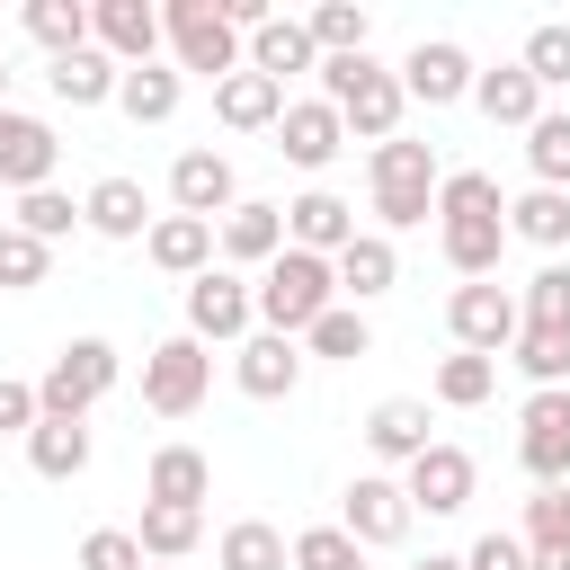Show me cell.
I'll use <instances>...</instances> for the list:
<instances>
[{
    "label": "cell",
    "mask_w": 570,
    "mask_h": 570,
    "mask_svg": "<svg viewBox=\"0 0 570 570\" xmlns=\"http://www.w3.org/2000/svg\"><path fill=\"white\" fill-rule=\"evenodd\" d=\"M338 312V267L312 258V249H276L258 267V330L276 338H312V321Z\"/></svg>",
    "instance_id": "cell-1"
},
{
    "label": "cell",
    "mask_w": 570,
    "mask_h": 570,
    "mask_svg": "<svg viewBox=\"0 0 570 570\" xmlns=\"http://www.w3.org/2000/svg\"><path fill=\"white\" fill-rule=\"evenodd\" d=\"M321 98H330L338 125L365 134V142H392V134H401V107H410L401 71H383L374 53H338V62H321Z\"/></svg>",
    "instance_id": "cell-2"
},
{
    "label": "cell",
    "mask_w": 570,
    "mask_h": 570,
    "mask_svg": "<svg viewBox=\"0 0 570 570\" xmlns=\"http://www.w3.org/2000/svg\"><path fill=\"white\" fill-rule=\"evenodd\" d=\"M365 178H374V214H383V240L392 232H410V223H428L436 214V187H445V169H436V151L428 142H374V160H365Z\"/></svg>",
    "instance_id": "cell-3"
},
{
    "label": "cell",
    "mask_w": 570,
    "mask_h": 570,
    "mask_svg": "<svg viewBox=\"0 0 570 570\" xmlns=\"http://www.w3.org/2000/svg\"><path fill=\"white\" fill-rule=\"evenodd\" d=\"M160 36H169V62H178V71H205L214 89H223L232 71H249V36H240L214 0H169V9H160Z\"/></svg>",
    "instance_id": "cell-4"
},
{
    "label": "cell",
    "mask_w": 570,
    "mask_h": 570,
    "mask_svg": "<svg viewBox=\"0 0 570 570\" xmlns=\"http://www.w3.org/2000/svg\"><path fill=\"white\" fill-rule=\"evenodd\" d=\"M116 383H125V356L107 338H62L53 365L36 374V401H45V419H89Z\"/></svg>",
    "instance_id": "cell-5"
},
{
    "label": "cell",
    "mask_w": 570,
    "mask_h": 570,
    "mask_svg": "<svg viewBox=\"0 0 570 570\" xmlns=\"http://www.w3.org/2000/svg\"><path fill=\"white\" fill-rule=\"evenodd\" d=\"M205 392H214V356H205V338H160L151 356H142V410H160V419H187V410H205Z\"/></svg>",
    "instance_id": "cell-6"
},
{
    "label": "cell",
    "mask_w": 570,
    "mask_h": 570,
    "mask_svg": "<svg viewBox=\"0 0 570 570\" xmlns=\"http://www.w3.org/2000/svg\"><path fill=\"white\" fill-rule=\"evenodd\" d=\"M445 330H454V347H472V356H508L517 330H525V303H517L499 276H481V285H454Z\"/></svg>",
    "instance_id": "cell-7"
},
{
    "label": "cell",
    "mask_w": 570,
    "mask_h": 570,
    "mask_svg": "<svg viewBox=\"0 0 570 570\" xmlns=\"http://www.w3.org/2000/svg\"><path fill=\"white\" fill-rule=\"evenodd\" d=\"M338 525H347L365 552H392V543H410L419 508H410V490H401L392 472H356V481H347V499H338Z\"/></svg>",
    "instance_id": "cell-8"
},
{
    "label": "cell",
    "mask_w": 570,
    "mask_h": 570,
    "mask_svg": "<svg viewBox=\"0 0 570 570\" xmlns=\"http://www.w3.org/2000/svg\"><path fill=\"white\" fill-rule=\"evenodd\" d=\"M258 330V285H240L232 267H205L196 285H187V338H249Z\"/></svg>",
    "instance_id": "cell-9"
},
{
    "label": "cell",
    "mask_w": 570,
    "mask_h": 570,
    "mask_svg": "<svg viewBox=\"0 0 570 570\" xmlns=\"http://www.w3.org/2000/svg\"><path fill=\"white\" fill-rule=\"evenodd\" d=\"M472 481H481V463H472L463 445H445V436L401 472V490H410L419 517H463V508H472Z\"/></svg>",
    "instance_id": "cell-10"
},
{
    "label": "cell",
    "mask_w": 570,
    "mask_h": 570,
    "mask_svg": "<svg viewBox=\"0 0 570 570\" xmlns=\"http://www.w3.org/2000/svg\"><path fill=\"white\" fill-rule=\"evenodd\" d=\"M89 45L107 53V62H125V71H142V62H160V9L151 0H98L89 9Z\"/></svg>",
    "instance_id": "cell-11"
},
{
    "label": "cell",
    "mask_w": 570,
    "mask_h": 570,
    "mask_svg": "<svg viewBox=\"0 0 570 570\" xmlns=\"http://www.w3.org/2000/svg\"><path fill=\"white\" fill-rule=\"evenodd\" d=\"M472 53L454 45V36H419L410 53H401V89L419 98V107H454V98H472Z\"/></svg>",
    "instance_id": "cell-12"
},
{
    "label": "cell",
    "mask_w": 570,
    "mask_h": 570,
    "mask_svg": "<svg viewBox=\"0 0 570 570\" xmlns=\"http://www.w3.org/2000/svg\"><path fill=\"white\" fill-rule=\"evenodd\" d=\"M53 160H62L53 125H45V116H18V107H0V187L36 196V187H53Z\"/></svg>",
    "instance_id": "cell-13"
},
{
    "label": "cell",
    "mask_w": 570,
    "mask_h": 570,
    "mask_svg": "<svg viewBox=\"0 0 570 570\" xmlns=\"http://www.w3.org/2000/svg\"><path fill=\"white\" fill-rule=\"evenodd\" d=\"M232 383H240L249 401H285V392L303 383V338H276V330H249V338L232 347Z\"/></svg>",
    "instance_id": "cell-14"
},
{
    "label": "cell",
    "mask_w": 570,
    "mask_h": 570,
    "mask_svg": "<svg viewBox=\"0 0 570 570\" xmlns=\"http://www.w3.org/2000/svg\"><path fill=\"white\" fill-rule=\"evenodd\" d=\"M276 151H285L294 169H330V160L347 151V125H338V107H330V98H294V107L276 116Z\"/></svg>",
    "instance_id": "cell-15"
},
{
    "label": "cell",
    "mask_w": 570,
    "mask_h": 570,
    "mask_svg": "<svg viewBox=\"0 0 570 570\" xmlns=\"http://www.w3.org/2000/svg\"><path fill=\"white\" fill-rule=\"evenodd\" d=\"M169 205H178V214H196V223L232 214V205H240L232 160H223V151H178V160H169Z\"/></svg>",
    "instance_id": "cell-16"
},
{
    "label": "cell",
    "mask_w": 570,
    "mask_h": 570,
    "mask_svg": "<svg viewBox=\"0 0 570 570\" xmlns=\"http://www.w3.org/2000/svg\"><path fill=\"white\" fill-rule=\"evenodd\" d=\"M347 240H356V205H347V196H330V187H303V196L285 205V249L338 258Z\"/></svg>",
    "instance_id": "cell-17"
},
{
    "label": "cell",
    "mask_w": 570,
    "mask_h": 570,
    "mask_svg": "<svg viewBox=\"0 0 570 570\" xmlns=\"http://www.w3.org/2000/svg\"><path fill=\"white\" fill-rule=\"evenodd\" d=\"M80 223H89L98 240H151V196H142V178H98V187L80 196Z\"/></svg>",
    "instance_id": "cell-18"
},
{
    "label": "cell",
    "mask_w": 570,
    "mask_h": 570,
    "mask_svg": "<svg viewBox=\"0 0 570 570\" xmlns=\"http://www.w3.org/2000/svg\"><path fill=\"white\" fill-rule=\"evenodd\" d=\"M436 249L463 285L499 276V249H508V214H463V223H436Z\"/></svg>",
    "instance_id": "cell-19"
},
{
    "label": "cell",
    "mask_w": 570,
    "mask_h": 570,
    "mask_svg": "<svg viewBox=\"0 0 570 570\" xmlns=\"http://www.w3.org/2000/svg\"><path fill=\"white\" fill-rule=\"evenodd\" d=\"M214 240H223L214 223H196V214H160L151 240H142V258H151L160 276H187V285H196V276L214 267Z\"/></svg>",
    "instance_id": "cell-20"
},
{
    "label": "cell",
    "mask_w": 570,
    "mask_h": 570,
    "mask_svg": "<svg viewBox=\"0 0 570 570\" xmlns=\"http://www.w3.org/2000/svg\"><path fill=\"white\" fill-rule=\"evenodd\" d=\"M428 445H436V436H428V401H374V410H365V454H374V463H401V472H410Z\"/></svg>",
    "instance_id": "cell-21"
},
{
    "label": "cell",
    "mask_w": 570,
    "mask_h": 570,
    "mask_svg": "<svg viewBox=\"0 0 570 570\" xmlns=\"http://www.w3.org/2000/svg\"><path fill=\"white\" fill-rule=\"evenodd\" d=\"M45 89H53L62 107H107V98L125 89V62H107L98 45H80V53H53V62H45Z\"/></svg>",
    "instance_id": "cell-22"
},
{
    "label": "cell",
    "mask_w": 570,
    "mask_h": 570,
    "mask_svg": "<svg viewBox=\"0 0 570 570\" xmlns=\"http://www.w3.org/2000/svg\"><path fill=\"white\" fill-rule=\"evenodd\" d=\"M285 107H294V98H285V80H267V71H232V80L214 89V116H223L232 134H276Z\"/></svg>",
    "instance_id": "cell-23"
},
{
    "label": "cell",
    "mask_w": 570,
    "mask_h": 570,
    "mask_svg": "<svg viewBox=\"0 0 570 570\" xmlns=\"http://www.w3.org/2000/svg\"><path fill=\"white\" fill-rule=\"evenodd\" d=\"M276 249H285V205L240 196V205L223 214V258H232V267H267Z\"/></svg>",
    "instance_id": "cell-24"
},
{
    "label": "cell",
    "mask_w": 570,
    "mask_h": 570,
    "mask_svg": "<svg viewBox=\"0 0 570 570\" xmlns=\"http://www.w3.org/2000/svg\"><path fill=\"white\" fill-rule=\"evenodd\" d=\"M330 267H338V294H347L356 312H365L374 294H392V285H401V249H392L383 232H356V240H347Z\"/></svg>",
    "instance_id": "cell-25"
},
{
    "label": "cell",
    "mask_w": 570,
    "mask_h": 570,
    "mask_svg": "<svg viewBox=\"0 0 570 570\" xmlns=\"http://www.w3.org/2000/svg\"><path fill=\"white\" fill-rule=\"evenodd\" d=\"M205 490H214V463L196 445H160L142 472V499H160V508H205Z\"/></svg>",
    "instance_id": "cell-26"
},
{
    "label": "cell",
    "mask_w": 570,
    "mask_h": 570,
    "mask_svg": "<svg viewBox=\"0 0 570 570\" xmlns=\"http://www.w3.org/2000/svg\"><path fill=\"white\" fill-rule=\"evenodd\" d=\"M472 98H481V116H490V125H517V134L543 116V89H534V71H525V62L481 71V80H472Z\"/></svg>",
    "instance_id": "cell-27"
},
{
    "label": "cell",
    "mask_w": 570,
    "mask_h": 570,
    "mask_svg": "<svg viewBox=\"0 0 570 570\" xmlns=\"http://www.w3.org/2000/svg\"><path fill=\"white\" fill-rule=\"evenodd\" d=\"M249 71H267V80H285V71H321L312 27H303V18H267V27L249 36Z\"/></svg>",
    "instance_id": "cell-28"
},
{
    "label": "cell",
    "mask_w": 570,
    "mask_h": 570,
    "mask_svg": "<svg viewBox=\"0 0 570 570\" xmlns=\"http://www.w3.org/2000/svg\"><path fill=\"white\" fill-rule=\"evenodd\" d=\"M178 98H187V71H178V62H142V71H125V89H116V107H125L134 125H169Z\"/></svg>",
    "instance_id": "cell-29"
},
{
    "label": "cell",
    "mask_w": 570,
    "mask_h": 570,
    "mask_svg": "<svg viewBox=\"0 0 570 570\" xmlns=\"http://www.w3.org/2000/svg\"><path fill=\"white\" fill-rule=\"evenodd\" d=\"M27 463H36L45 481H80V472H89V419H36Z\"/></svg>",
    "instance_id": "cell-30"
},
{
    "label": "cell",
    "mask_w": 570,
    "mask_h": 570,
    "mask_svg": "<svg viewBox=\"0 0 570 570\" xmlns=\"http://www.w3.org/2000/svg\"><path fill=\"white\" fill-rule=\"evenodd\" d=\"M196 534H205V508H160V499H142V525H134L142 561H187Z\"/></svg>",
    "instance_id": "cell-31"
},
{
    "label": "cell",
    "mask_w": 570,
    "mask_h": 570,
    "mask_svg": "<svg viewBox=\"0 0 570 570\" xmlns=\"http://www.w3.org/2000/svg\"><path fill=\"white\" fill-rule=\"evenodd\" d=\"M508 240H534V249H570V196L561 187H525L508 205Z\"/></svg>",
    "instance_id": "cell-32"
},
{
    "label": "cell",
    "mask_w": 570,
    "mask_h": 570,
    "mask_svg": "<svg viewBox=\"0 0 570 570\" xmlns=\"http://www.w3.org/2000/svg\"><path fill=\"white\" fill-rule=\"evenodd\" d=\"M214 561H223V570H294V543H285L267 517H240V525H223Z\"/></svg>",
    "instance_id": "cell-33"
},
{
    "label": "cell",
    "mask_w": 570,
    "mask_h": 570,
    "mask_svg": "<svg viewBox=\"0 0 570 570\" xmlns=\"http://www.w3.org/2000/svg\"><path fill=\"white\" fill-rule=\"evenodd\" d=\"M499 392V356H472V347H454L445 365H436V401L445 410H481Z\"/></svg>",
    "instance_id": "cell-34"
},
{
    "label": "cell",
    "mask_w": 570,
    "mask_h": 570,
    "mask_svg": "<svg viewBox=\"0 0 570 570\" xmlns=\"http://www.w3.org/2000/svg\"><path fill=\"white\" fill-rule=\"evenodd\" d=\"M303 27H312V45H321V62H338V53H365V36H374V18H365L356 0H321Z\"/></svg>",
    "instance_id": "cell-35"
},
{
    "label": "cell",
    "mask_w": 570,
    "mask_h": 570,
    "mask_svg": "<svg viewBox=\"0 0 570 570\" xmlns=\"http://www.w3.org/2000/svg\"><path fill=\"white\" fill-rule=\"evenodd\" d=\"M312 356H330V365H356V356H374V330H365V312L356 303H338V312H321L312 321V338H303Z\"/></svg>",
    "instance_id": "cell-36"
},
{
    "label": "cell",
    "mask_w": 570,
    "mask_h": 570,
    "mask_svg": "<svg viewBox=\"0 0 570 570\" xmlns=\"http://www.w3.org/2000/svg\"><path fill=\"white\" fill-rule=\"evenodd\" d=\"M508 356H517V374H525L534 392H561V383H570V338H561V330H517Z\"/></svg>",
    "instance_id": "cell-37"
},
{
    "label": "cell",
    "mask_w": 570,
    "mask_h": 570,
    "mask_svg": "<svg viewBox=\"0 0 570 570\" xmlns=\"http://www.w3.org/2000/svg\"><path fill=\"white\" fill-rule=\"evenodd\" d=\"M53 276V249L36 240V232H18V223H0V294H36Z\"/></svg>",
    "instance_id": "cell-38"
},
{
    "label": "cell",
    "mask_w": 570,
    "mask_h": 570,
    "mask_svg": "<svg viewBox=\"0 0 570 570\" xmlns=\"http://www.w3.org/2000/svg\"><path fill=\"white\" fill-rule=\"evenodd\" d=\"M525 169H534V187L570 196V116H534L525 125Z\"/></svg>",
    "instance_id": "cell-39"
},
{
    "label": "cell",
    "mask_w": 570,
    "mask_h": 570,
    "mask_svg": "<svg viewBox=\"0 0 570 570\" xmlns=\"http://www.w3.org/2000/svg\"><path fill=\"white\" fill-rule=\"evenodd\" d=\"M27 36H36L45 53H80V45H89V9H80V0H27Z\"/></svg>",
    "instance_id": "cell-40"
},
{
    "label": "cell",
    "mask_w": 570,
    "mask_h": 570,
    "mask_svg": "<svg viewBox=\"0 0 570 570\" xmlns=\"http://www.w3.org/2000/svg\"><path fill=\"white\" fill-rule=\"evenodd\" d=\"M463 214H508V196H499L490 169H445V187H436V223H463Z\"/></svg>",
    "instance_id": "cell-41"
},
{
    "label": "cell",
    "mask_w": 570,
    "mask_h": 570,
    "mask_svg": "<svg viewBox=\"0 0 570 570\" xmlns=\"http://www.w3.org/2000/svg\"><path fill=\"white\" fill-rule=\"evenodd\" d=\"M517 463L534 490H570V428H525L517 436Z\"/></svg>",
    "instance_id": "cell-42"
},
{
    "label": "cell",
    "mask_w": 570,
    "mask_h": 570,
    "mask_svg": "<svg viewBox=\"0 0 570 570\" xmlns=\"http://www.w3.org/2000/svg\"><path fill=\"white\" fill-rule=\"evenodd\" d=\"M294 570H374V561H365V543L347 525H303L294 534Z\"/></svg>",
    "instance_id": "cell-43"
},
{
    "label": "cell",
    "mask_w": 570,
    "mask_h": 570,
    "mask_svg": "<svg viewBox=\"0 0 570 570\" xmlns=\"http://www.w3.org/2000/svg\"><path fill=\"white\" fill-rule=\"evenodd\" d=\"M517 62L534 71V89H570V27H561V18L525 27V53H517Z\"/></svg>",
    "instance_id": "cell-44"
},
{
    "label": "cell",
    "mask_w": 570,
    "mask_h": 570,
    "mask_svg": "<svg viewBox=\"0 0 570 570\" xmlns=\"http://www.w3.org/2000/svg\"><path fill=\"white\" fill-rule=\"evenodd\" d=\"M517 303H525V330H561V338H570V267H561V258L534 267V285H525Z\"/></svg>",
    "instance_id": "cell-45"
},
{
    "label": "cell",
    "mask_w": 570,
    "mask_h": 570,
    "mask_svg": "<svg viewBox=\"0 0 570 570\" xmlns=\"http://www.w3.org/2000/svg\"><path fill=\"white\" fill-rule=\"evenodd\" d=\"M9 223H18V232H36V240L53 249V240H62L71 223H80V205H71L62 187H36V196H18V214H9Z\"/></svg>",
    "instance_id": "cell-46"
},
{
    "label": "cell",
    "mask_w": 570,
    "mask_h": 570,
    "mask_svg": "<svg viewBox=\"0 0 570 570\" xmlns=\"http://www.w3.org/2000/svg\"><path fill=\"white\" fill-rule=\"evenodd\" d=\"M80 570H151V561H142L134 525H89L80 534Z\"/></svg>",
    "instance_id": "cell-47"
},
{
    "label": "cell",
    "mask_w": 570,
    "mask_h": 570,
    "mask_svg": "<svg viewBox=\"0 0 570 570\" xmlns=\"http://www.w3.org/2000/svg\"><path fill=\"white\" fill-rule=\"evenodd\" d=\"M543 543H570V490H534L525 499V552Z\"/></svg>",
    "instance_id": "cell-48"
},
{
    "label": "cell",
    "mask_w": 570,
    "mask_h": 570,
    "mask_svg": "<svg viewBox=\"0 0 570 570\" xmlns=\"http://www.w3.org/2000/svg\"><path fill=\"white\" fill-rule=\"evenodd\" d=\"M36 419H45V401H36V383H18V374H0V436H36Z\"/></svg>",
    "instance_id": "cell-49"
},
{
    "label": "cell",
    "mask_w": 570,
    "mask_h": 570,
    "mask_svg": "<svg viewBox=\"0 0 570 570\" xmlns=\"http://www.w3.org/2000/svg\"><path fill=\"white\" fill-rule=\"evenodd\" d=\"M463 570H525V534H481L463 552Z\"/></svg>",
    "instance_id": "cell-50"
},
{
    "label": "cell",
    "mask_w": 570,
    "mask_h": 570,
    "mask_svg": "<svg viewBox=\"0 0 570 570\" xmlns=\"http://www.w3.org/2000/svg\"><path fill=\"white\" fill-rule=\"evenodd\" d=\"M525 570H570V543H543V552H525Z\"/></svg>",
    "instance_id": "cell-51"
},
{
    "label": "cell",
    "mask_w": 570,
    "mask_h": 570,
    "mask_svg": "<svg viewBox=\"0 0 570 570\" xmlns=\"http://www.w3.org/2000/svg\"><path fill=\"white\" fill-rule=\"evenodd\" d=\"M419 570H463V552H428V561H419Z\"/></svg>",
    "instance_id": "cell-52"
},
{
    "label": "cell",
    "mask_w": 570,
    "mask_h": 570,
    "mask_svg": "<svg viewBox=\"0 0 570 570\" xmlns=\"http://www.w3.org/2000/svg\"><path fill=\"white\" fill-rule=\"evenodd\" d=\"M0 107H9V62H0Z\"/></svg>",
    "instance_id": "cell-53"
},
{
    "label": "cell",
    "mask_w": 570,
    "mask_h": 570,
    "mask_svg": "<svg viewBox=\"0 0 570 570\" xmlns=\"http://www.w3.org/2000/svg\"><path fill=\"white\" fill-rule=\"evenodd\" d=\"M151 570H178V561H151Z\"/></svg>",
    "instance_id": "cell-54"
}]
</instances>
